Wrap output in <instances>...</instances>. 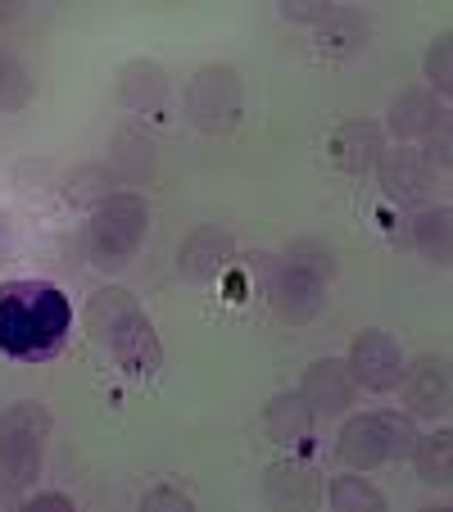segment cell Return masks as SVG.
<instances>
[{
    "label": "cell",
    "instance_id": "cell-1",
    "mask_svg": "<svg viewBox=\"0 0 453 512\" xmlns=\"http://www.w3.org/2000/svg\"><path fill=\"white\" fill-rule=\"evenodd\" d=\"M73 327V304L46 281H10L0 286V349L14 358H41L59 349Z\"/></svg>",
    "mask_w": 453,
    "mask_h": 512
},
{
    "label": "cell",
    "instance_id": "cell-2",
    "mask_svg": "<svg viewBox=\"0 0 453 512\" xmlns=\"http://www.w3.org/2000/svg\"><path fill=\"white\" fill-rule=\"evenodd\" d=\"M145 223H150V209H145L141 195L132 191L105 195L87 223V259L105 272L127 268L145 241Z\"/></svg>",
    "mask_w": 453,
    "mask_h": 512
},
{
    "label": "cell",
    "instance_id": "cell-3",
    "mask_svg": "<svg viewBox=\"0 0 453 512\" xmlns=\"http://www.w3.org/2000/svg\"><path fill=\"white\" fill-rule=\"evenodd\" d=\"M46 435L50 413L37 399H23V404L0 413V490H23V485L37 481Z\"/></svg>",
    "mask_w": 453,
    "mask_h": 512
},
{
    "label": "cell",
    "instance_id": "cell-4",
    "mask_svg": "<svg viewBox=\"0 0 453 512\" xmlns=\"http://www.w3.org/2000/svg\"><path fill=\"white\" fill-rule=\"evenodd\" d=\"M413 445L417 431L404 413H363L354 422H345V431H340V458L354 472H372L390 458H408Z\"/></svg>",
    "mask_w": 453,
    "mask_h": 512
},
{
    "label": "cell",
    "instance_id": "cell-5",
    "mask_svg": "<svg viewBox=\"0 0 453 512\" xmlns=\"http://www.w3.org/2000/svg\"><path fill=\"white\" fill-rule=\"evenodd\" d=\"M186 109H191V123L200 132L209 136L232 132L236 118H241V78H236V68L232 64L200 68L191 91H186Z\"/></svg>",
    "mask_w": 453,
    "mask_h": 512
},
{
    "label": "cell",
    "instance_id": "cell-6",
    "mask_svg": "<svg viewBox=\"0 0 453 512\" xmlns=\"http://www.w3.org/2000/svg\"><path fill=\"white\" fill-rule=\"evenodd\" d=\"M345 363H349L354 386H367V390H395L399 381H404V354H399V345L386 331H363V336H354Z\"/></svg>",
    "mask_w": 453,
    "mask_h": 512
},
{
    "label": "cell",
    "instance_id": "cell-7",
    "mask_svg": "<svg viewBox=\"0 0 453 512\" xmlns=\"http://www.w3.org/2000/svg\"><path fill=\"white\" fill-rule=\"evenodd\" d=\"M268 295H272V309L286 322H313L327 309V281H318L313 272L295 268V263H286V259L272 268Z\"/></svg>",
    "mask_w": 453,
    "mask_h": 512
},
{
    "label": "cell",
    "instance_id": "cell-8",
    "mask_svg": "<svg viewBox=\"0 0 453 512\" xmlns=\"http://www.w3.org/2000/svg\"><path fill=\"white\" fill-rule=\"evenodd\" d=\"M105 349L118 358V368H123L127 377H136V381L159 377V368H164V349H159V336H155V327H150L145 313H132L127 327L118 331Z\"/></svg>",
    "mask_w": 453,
    "mask_h": 512
},
{
    "label": "cell",
    "instance_id": "cell-9",
    "mask_svg": "<svg viewBox=\"0 0 453 512\" xmlns=\"http://www.w3.org/2000/svg\"><path fill=\"white\" fill-rule=\"evenodd\" d=\"M299 399L309 404L313 417H331V413H345L354 404V377H349V363L345 358H322L304 372V386H299Z\"/></svg>",
    "mask_w": 453,
    "mask_h": 512
},
{
    "label": "cell",
    "instance_id": "cell-10",
    "mask_svg": "<svg viewBox=\"0 0 453 512\" xmlns=\"http://www.w3.org/2000/svg\"><path fill=\"white\" fill-rule=\"evenodd\" d=\"M381 155H386V132L372 118H349L331 136V164L345 168V173H367Z\"/></svg>",
    "mask_w": 453,
    "mask_h": 512
},
{
    "label": "cell",
    "instance_id": "cell-11",
    "mask_svg": "<svg viewBox=\"0 0 453 512\" xmlns=\"http://www.w3.org/2000/svg\"><path fill=\"white\" fill-rule=\"evenodd\" d=\"M376 173H381V186H386L390 200L408 204V200H422V195H426L435 168L426 164L422 150H413V145H399V150H386V155L376 159Z\"/></svg>",
    "mask_w": 453,
    "mask_h": 512
},
{
    "label": "cell",
    "instance_id": "cell-12",
    "mask_svg": "<svg viewBox=\"0 0 453 512\" xmlns=\"http://www.w3.org/2000/svg\"><path fill=\"white\" fill-rule=\"evenodd\" d=\"M404 399L413 417H444L449 413V363L426 354L413 368H404Z\"/></svg>",
    "mask_w": 453,
    "mask_h": 512
},
{
    "label": "cell",
    "instance_id": "cell-13",
    "mask_svg": "<svg viewBox=\"0 0 453 512\" xmlns=\"http://www.w3.org/2000/svg\"><path fill=\"white\" fill-rule=\"evenodd\" d=\"M227 259H232V236L213 223L195 227V232L182 241V250H177V268H182V277H191V281L218 277V272L227 268Z\"/></svg>",
    "mask_w": 453,
    "mask_h": 512
},
{
    "label": "cell",
    "instance_id": "cell-14",
    "mask_svg": "<svg viewBox=\"0 0 453 512\" xmlns=\"http://www.w3.org/2000/svg\"><path fill=\"white\" fill-rule=\"evenodd\" d=\"M118 91H123V105L136 109V114H159L168 100V78L164 68L150 64V59H136V64L123 68V82H118Z\"/></svg>",
    "mask_w": 453,
    "mask_h": 512
},
{
    "label": "cell",
    "instance_id": "cell-15",
    "mask_svg": "<svg viewBox=\"0 0 453 512\" xmlns=\"http://www.w3.org/2000/svg\"><path fill=\"white\" fill-rule=\"evenodd\" d=\"M263 490H268V503H277V508H313L322 485H318V476H313V467L277 463V467H268Z\"/></svg>",
    "mask_w": 453,
    "mask_h": 512
},
{
    "label": "cell",
    "instance_id": "cell-16",
    "mask_svg": "<svg viewBox=\"0 0 453 512\" xmlns=\"http://www.w3.org/2000/svg\"><path fill=\"white\" fill-rule=\"evenodd\" d=\"M440 118H444V105L431 96V91L417 87V91H404V96L390 105L386 123H390V132L399 136V145H404V141H413V136H426Z\"/></svg>",
    "mask_w": 453,
    "mask_h": 512
},
{
    "label": "cell",
    "instance_id": "cell-17",
    "mask_svg": "<svg viewBox=\"0 0 453 512\" xmlns=\"http://www.w3.org/2000/svg\"><path fill=\"white\" fill-rule=\"evenodd\" d=\"M132 313H141V309H136V300L127 295V290H114V286L96 290V295H91V304H87V331L100 340V345H109V340L127 327V318H132Z\"/></svg>",
    "mask_w": 453,
    "mask_h": 512
},
{
    "label": "cell",
    "instance_id": "cell-18",
    "mask_svg": "<svg viewBox=\"0 0 453 512\" xmlns=\"http://www.w3.org/2000/svg\"><path fill=\"white\" fill-rule=\"evenodd\" d=\"M263 426H268V435L277 445H299L313 431V413L299 395H277L268 404V413H263Z\"/></svg>",
    "mask_w": 453,
    "mask_h": 512
},
{
    "label": "cell",
    "instance_id": "cell-19",
    "mask_svg": "<svg viewBox=\"0 0 453 512\" xmlns=\"http://www.w3.org/2000/svg\"><path fill=\"white\" fill-rule=\"evenodd\" d=\"M408 236H413V245H417V254L422 259H431V263H449V245H453V213L444 209H422L408 223Z\"/></svg>",
    "mask_w": 453,
    "mask_h": 512
},
{
    "label": "cell",
    "instance_id": "cell-20",
    "mask_svg": "<svg viewBox=\"0 0 453 512\" xmlns=\"http://www.w3.org/2000/svg\"><path fill=\"white\" fill-rule=\"evenodd\" d=\"M318 41H322V50H331V55H354V50L367 41V19L354 10H345V5H331L327 19L318 23Z\"/></svg>",
    "mask_w": 453,
    "mask_h": 512
},
{
    "label": "cell",
    "instance_id": "cell-21",
    "mask_svg": "<svg viewBox=\"0 0 453 512\" xmlns=\"http://www.w3.org/2000/svg\"><path fill=\"white\" fill-rule=\"evenodd\" d=\"M453 435L449 431H435V435H417L413 445V458H417V476H422L426 485H449V458H453Z\"/></svg>",
    "mask_w": 453,
    "mask_h": 512
},
{
    "label": "cell",
    "instance_id": "cell-22",
    "mask_svg": "<svg viewBox=\"0 0 453 512\" xmlns=\"http://www.w3.org/2000/svg\"><path fill=\"white\" fill-rule=\"evenodd\" d=\"M331 503H336L340 512H381L386 508V499L372 490V485L363 481V476H340L336 485H331Z\"/></svg>",
    "mask_w": 453,
    "mask_h": 512
},
{
    "label": "cell",
    "instance_id": "cell-23",
    "mask_svg": "<svg viewBox=\"0 0 453 512\" xmlns=\"http://www.w3.org/2000/svg\"><path fill=\"white\" fill-rule=\"evenodd\" d=\"M286 263H295V268L313 272L318 281H331L336 277V259H331V250L322 241H295L286 250Z\"/></svg>",
    "mask_w": 453,
    "mask_h": 512
},
{
    "label": "cell",
    "instance_id": "cell-24",
    "mask_svg": "<svg viewBox=\"0 0 453 512\" xmlns=\"http://www.w3.org/2000/svg\"><path fill=\"white\" fill-rule=\"evenodd\" d=\"M426 78L435 82V91L440 96H449L453 87V37L444 32V37H435V46L426 50Z\"/></svg>",
    "mask_w": 453,
    "mask_h": 512
},
{
    "label": "cell",
    "instance_id": "cell-25",
    "mask_svg": "<svg viewBox=\"0 0 453 512\" xmlns=\"http://www.w3.org/2000/svg\"><path fill=\"white\" fill-rule=\"evenodd\" d=\"M23 100H28V78H23L19 59L0 50V109H14Z\"/></svg>",
    "mask_w": 453,
    "mask_h": 512
},
{
    "label": "cell",
    "instance_id": "cell-26",
    "mask_svg": "<svg viewBox=\"0 0 453 512\" xmlns=\"http://www.w3.org/2000/svg\"><path fill=\"white\" fill-rule=\"evenodd\" d=\"M426 164L431 168H449V159H453V132H449V118H440V123L426 132Z\"/></svg>",
    "mask_w": 453,
    "mask_h": 512
},
{
    "label": "cell",
    "instance_id": "cell-27",
    "mask_svg": "<svg viewBox=\"0 0 453 512\" xmlns=\"http://www.w3.org/2000/svg\"><path fill=\"white\" fill-rule=\"evenodd\" d=\"M327 10H331V5H322V0H290V5H281V14H286V19H295V23H313V28H318V23L327 19Z\"/></svg>",
    "mask_w": 453,
    "mask_h": 512
},
{
    "label": "cell",
    "instance_id": "cell-28",
    "mask_svg": "<svg viewBox=\"0 0 453 512\" xmlns=\"http://www.w3.org/2000/svg\"><path fill=\"white\" fill-rule=\"evenodd\" d=\"M141 508H145V512H159V508L191 512V499H186L182 490H168V485H164V490H150V494H145V499H141Z\"/></svg>",
    "mask_w": 453,
    "mask_h": 512
},
{
    "label": "cell",
    "instance_id": "cell-29",
    "mask_svg": "<svg viewBox=\"0 0 453 512\" xmlns=\"http://www.w3.org/2000/svg\"><path fill=\"white\" fill-rule=\"evenodd\" d=\"M23 508H28V512H37V508H64V512H73V499H68V494H37V499H28Z\"/></svg>",
    "mask_w": 453,
    "mask_h": 512
}]
</instances>
